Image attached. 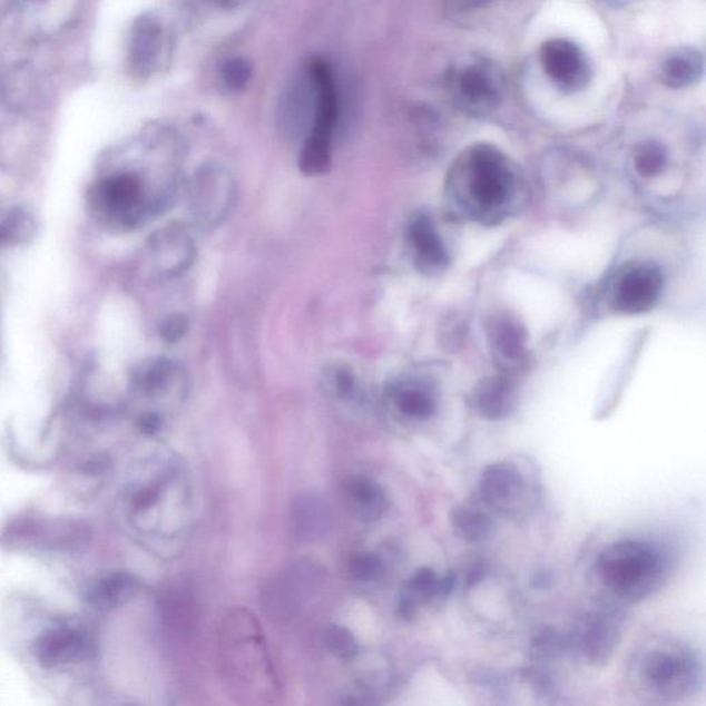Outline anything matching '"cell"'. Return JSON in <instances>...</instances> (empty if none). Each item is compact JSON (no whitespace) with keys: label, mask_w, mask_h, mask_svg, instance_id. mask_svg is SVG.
I'll return each mask as SVG.
<instances>
[{"label":"cell","mask_w":706,"mask_h":706,"mask_svg":"<svg viewBox=\"0 0 706 706\" xmlns=\"http://www.w3.org/2000/svg\"><path fill=\"white\" fill-rule=\"evenodd\" d=\"M143 159L106 173L91 188L98 216L120 231L141 228L175 200L183 147L175 133L158 127L141 137Z\"/></svg>","instance_id":"6da1fadb"},{"label":"cell","mask_w":706,"mask_h":706,"mask_svg":"<svg viewBox=\"0 0 706 706\" xmlns=\"http://www.w3.org/2000/svg\"><path fill=\"white\" fill-rule=\"evenodd\" d=\"M517 170L507 155L490 144H474L451 165L448 194L465 217L496 224L506 217L517 194Z\"/></svg>","instance_id":"7a4b0ae2"},{"label":"cell","mask_w":706,"mask_h":706,"mask_svg":"<svg viewBox=\"0 0 706 706\" xmlns=\"http://www.w3.org/2000/svg\"><path fill=\"white\" fill-rule=\"evenodd\" d=\"M629 680L648 702L683 703L697 696L704 685L702 658L685 641L653 638L634 653Z\"/></svg>","instance_id":"3957f363"},{"label":"cell","mask_w":706,"mask_h":706,"mask_svg":"<svg viewBox=\"0 0 706 706\" xmlns=\"http://www.w3.org/2000/svg\"><path fill=\"white\" fill-rule=\"evenodd\" d=\"M673 566V553L667 547L627 538L601 549L595 561V576L610 598L621 604H638L664 587Z\"/></svg>","instance_id":"277c9868"},{"label":"cell","mask_w":706,"mask_h":706,"mask_svg":"<svg viewBox=\"0 0 706 706\" xmlns=\"http://www.w3.org/2000/svg\"><path fill=\"white\" fill-rule=\"evenodd\" d=\"M311 72L317 84V101L314 121L300 150L301 173L308 177L326 175L332 166L333 140L339 121V96L332 68L323 60L311 63Z\"/></svg>","instance_id":"5b68a950"},{"label":"cell","mask_w":706,"mask_h":706,"mask_svg":"<svg viewBox=\"0 0 706 706\" xmlns=\"http://www.w3.org/2000/svg\"><path fill=\"white\" fill-rule=\"evenodd\" d=\"M479 496L488 511L509 519L524 518L540 499V486L528 468L512 460L496 461L482 471Z\"/></svg>","instance_id":"8992f818"},{"label":"cell","mask_w":706,"mask_h":706,"mask_svg":"<svg viewBox=\"0 0 706 706\" xmlns=\"http://www.w3.org/2000/svg\"><path fill=\"white\" fill-rule=\"evenodd\" d=\"M326 571L314 560L301 559L287 566L263 589L266 617L280 624L292 621L320 592Z\"/></svg>","instance_id":"52a82bcc"},{"label":"cell","mask_w":706,"mask_h":706,"mask_svg":"<svg viewBox=\"0 0 706 706\" xmlns=\"http://www.w3.org/2000/svg\"><path fill=\"white\" fill-rule=\"evenodd\" d=\"M501 68L488 59H473L451 69L448 90L460 111L484 117L499 108L506 95Z\"/></svg>","instance_id":"ba28073f"},{"label":"cell","mask_w":706,"mask_h":706,"mask_svg":"<svg viewBox=\"0 0 706 706\" xmlns=\"http://www.w3.org/2000/svg\"><path fill=\"white\" fill-rule=\"evenodd\" d=\"M236 184L223 166L207 164L188 185V212L196 227L213 231L225 223L236 204Z\"/></svg>","instance_id":"9c48e42d"},{"label":"cell","mask_w":706,"mask_h":706,"mask_svg":"<svg viewBox=\"0 0 706 706\" xmlns=\"http://www.w3.org/2000/svg\"><path fill=\"white\" fill-rule=\"evenodd\" d=\"M622 622L618 610L609 606L584 612L566 634L569 653L590 667H604L621 644Z\"/></svg>","instance_id":"30bf717a"},{"label":"cell","mask_w":706,"mask_h":706,"mask_svg":"<svg viewBox=\"0 0 706 706\" xmlns=\"http://www.w3.org/2000/svg\"><path fill=\"white\" fill-rule=\"evenodd\" d=\"M664 276L651 263H633L618 271L611 286L610 305L618 314L640 315L661 297Z\"/></svg>","instance_id":"8fae6325"},{"label":"cell","mask_w":706,"mask_h":706,"mask_svg":"<svg viewBox=\"0 0 706 706\" xmlns=\"http://www.w3.org/2000/svg\"><path fill=\"white\" fill-rule=\"evenodd\" d=\"M540 61L547 77L566 95H576L592 79V66L584 50L572 40H547L540 50Z\"/></svg>","instance_id":"7c38bea8"},{"label":"cell","mask_w":706,"mask_h":706,"mask_svg":"<svg viewBox=\"0 0 706 706\" xmlns=\"http://www.w3.org/2000/svg\"><path fill=\"white\" fill-rule=\"evenodd\" d=\"M149 252L156 272L165 280L184 275L196 259L195 241L179 224L156 231L149 239Z\"/></svg>","instance_id":"4fadbf2b"},{"label":"cell","mask_w":706,"mask_h":706,"mask_svg":"<svg viewBox=\"0 0 706 706\" xmlns=\"http://www.w3.org/2000/svg\"><path fill=\"white\" fill-rule=\"evenodd\" d=\"M457 584L459 576L455 571L450 570L443 576H438L430 567H421L399 596L398 616L410 621L421 606H442L454 592Z\"/></svg>","instance_id":"5bb4252c"},{"label":"cell","mask_w":706,"mask_h":706,"mask_svg":"<svg viewBox=\"0 0 706 706\" xmlns=\"http://www.w3.org/2000/svg\"><path fill=\"white\" fill-rule=\"evenodd\" d=\"M488 340L497 366L512 373L524 366L528 357V330L517 316L497 312L488 323Z\"/></svg>","instance_id":"9a60e30c"},{"label":"cell","mask_w":706,"mask_h":706,"mask_svg":"<svg viewBox=\"0 0 706 706\" xmlns=\"http://www.w3.org/2000/svg\"><path fill=\"white\" fill-rule=\"evenodd\" d=\"M414 265L422 275L435 277L448 269L450 257L441 234L426 214H416L408 227Z\"/></svg>","instance_id":"2e32d148"},{"label":"cell","mask_w":706,"mask_h":706,"mask_svg":"<svg viewBox=\"0 0 706 706\" xmlns=\"http://www.w3.org/2000/svg\"><path fill=\"white\" fill-rule=\"evenodd\" d=\"M518 391L507 374L489 375L474 385L471 406L480 419L502 421L517 409Z\"/></svg>","instance_id":"e0dca14e"},{"label":"cell","mask_w":706,"mask_h":706,"mask_svg":"<svg viewBox=\"0 0 706 706\" xmlns=\"http://www.w3.org/2000/svg\"><path fill=\"white\" fill-rule=\"evenodd\" d=\"M133 384L144 395L149 398H165L169 395L184 396L187 392V375L169 359H149L133 373Z\"/></svg>","instance_id":"ac0fdd59"},{"label":"cell","mask_w":706,"mask_h":706,"mask_svg":"<svg viewBox=\"0 0 706 706\" xmlns=\"http://www.w3.org/2000/svg\"><path fill=\"white\" fill-rule=\"evenodd\" d=\"M35 653L45 667H63L88 658L90 641L88 636L77 628H59L45 634L37 641Z\"/></svg>","instance_id":"d6986e66"},{"label":"cell","mask_w":706,"mask_h":706,"mask_svg":"<svg viewBox=\"0 0 706 706\" xmlns=\"http://www.w3.org/2000/svg\"><path fill=\"white\" fill-rule=\"evenodd\" d=\"M388 395L392 406L404 419L426 421L438 412V393L430 381L419 377L398 380L390 386Z\"/></svg>","instance_id":"ffe728a7"},{"label":"cell","mask_w":706,"mask_h":706,"mask_svg":"<svg viewBox=\"0 0 706 706\" xmlns=\"http://www.w3.org/2000/svg\"><path fill=\"white\" fill-rule=\"evenodd\" d=\"M332 526V511L326 500L316 493H303L292 503V529L300 542L321 541Z\"/></svg>","instance_id":"44dd1931"},{"label":"cell","mask_w":706,"mask_h":706,"mask_svg":"<svg viewBox=\"0 0 706 706\" xmlns=\"http://www.w3.org/2000/svg\"><path fill=\"white\" fill-rule=\"evenodd\" d=\"M161 49V27L154 16L138 17L131 28L129 66L138 78L154 72Z\"/></svg>","instance_id":"7402d4cb"},{"label":"cell","mask_w":706,"mask_h":706,"mask_svg":"<svg viewBox=\"0 0 706 706\" xmlns=\"http://www.w3.org/2000/svg\"><path fill=\"white\" fill-rule=\"evenodd\" d=\"M704 57L693 48H677L664 57L659 78L670 89L690 88L702 79Z\"/></svg>","instance_id":"603a6c76"},{"label":"cell","mask_w":706,"mask_h":706,"mask_svg":"<svg viewBox=\"0 0 706 706\" xmlns=\"http://www.w3.org/2000/svg\"><path fill=\"white\" fill-rule=\"evenodd\" d=\"M450 528L459 540L479 543L490 540L494 535V522L488 511L474 506H457L449 514Z\"/></svg>","instance_id":"cb8c5ba5"},{"label":"cell","mask_w":706,"mask_h":706,"mask_svg":"<svg viewBox=\"0 0 706 706\" xmlns=\"http://www.w3.org/2000/svg\"><path fill=\"white\" fill-rule=\"evenodd\" d=\"M345 496L350 501L352 511L364 522H375L386 508V499L383 489L372 479L356 477L345 484Z\"/></svg>","instance_id":"d4e9b609"},{"label":"cell","mask_w":706,"mask_h":706,"mask_svg":"<svg viewBox=\"0 0 706 706\" xmlns=\"http://www.w3.org/2000/svg\"><path fill=\"white\" fill-rule=\"evenodd\" d=\"M140 584L130 572L117 571L104 577L100 582L92 588L90 601L101 610L118 609L127 601L135 598Z\"/></svg>","instance_id":"484cf974"},{"label":"cell","mask_w":706,"mask_h":706,"mask_svg":"<svg viewBox=\"0 0 706 706\" xmlns=\"http://www.w3.org/2000/svg\"><path fill=\"white\" fill-rule=\"evenodd\" d=\"M529 653L537 663L553 661L569 653L567 635L553 627H542L532 635Z\"/></svg>","instance_id":"4316f807"},{"label":"cell","mask_w":706,"mask_h":706,"mask_svg":"<svg viewBox=\"0 0 706 706\" xmlns=\"http://www.w3.org/2000/svg\"><path fill=\"white\" fill-rule=\"evenodd\" d=\"M35 222L24 208H14L0 218V247L31 239Z\"/></svg>","instance_id":"83f0119b"},{"label":"cell","mask_w":706,"mask_h":706,"mask_svg":"<svg viewBox=\"0 0 706 706\" xmlns=\"http://www.w3.org/2000/svg\"><path fill=\"white\" fill-rule=\"evenodd\" d=\"M634 164L636 171L644 177L661 175L668 164V150L661 143L648 140L635 149Z\"/></svg>","instance_id":"f1b7e54d"},{"label":"cell","mask_w":706,"mask_h":706,"mask_svg":"<svg viewBox=\"0 0 706 706\" xmlns=\"http://www.w3.org/2000/svg\"><path fill=\"white\" fill-rule=\"evenodd\" d=\"M323 390L335 399H351L357 393V379L350 367L333 364L323 372Z\"/></svg>","instance_id":"f546056e"},{"label":"cell","mask_w":706,"mask_h":706,"mask_svg":"<svg viewBox=\"0 0 706 706\" xmlns=\"http://www.w3.org/2000/svg\"><path fill=\"white\" fill-rule=\"evenodd\" d=\"M324 645L333 656L349 659L355 657L359 651V644L355 635L343 625L333 624L324 630Z\"/></svg>","instance_id":"4dcf8cb0"},{"label":"cell","mask_w":706,"mask_h":706,"mask_svg":"<svg viewBox=\"0 0 706 706\" xmlns=\"http://www.w3.org/2000/svg\"><path fill=\"white\" fill-rule=\"evenodd\" d=\"M350 575L359 582H375L384 577L385 566L377 555H359L351 560Z\"/></svg>","instance_id":"1f68e13d"},{"label":"cell","mask_w":706,"mask_h":706,"mask_svg":"<svg viewBox=\"0 0 706 706\" xmlns=\"http://www.w3.org/2000/svg\"><path fill=\"white\" fill-rule=\"evenodd\" d=\"M252 73L251 63L243 59L231 60L223 68L224 82L234 91L245 89L251 82Z\"/></svg>","instance_id":"d6a6232c"},{"label":"cell","mask_w":706,"mask_h":706,"mask_svg":"<svg viewBox=\"0 0 706 706\" xmlns=\"http://www.w3.org/2000/svg\"><path fill=\"white\" fill-rule=\"evenodd\" d=\"M188 327L189 323L187 317L179 314L171 315L167 317L164 323H161V339L167 341V343H177V341L182 340L184 335L187 334Z\"/></svg>","instance_id":"836d02e7"},{"label":"cell","mask_w":706,"mask_h":706,"mask_svg":"<svg viewBox=\"0 0 706 706\" xmlns=\"http://www.w3.org/2000/svg\"><path fill=\"white\" fill-rule=\"evenodd\" d=\"M441 329L445 349H453V346L455 349V346L460 345V341L464 337V323L459 317H449Z\"/></svg>","instance_id":"e575fe53"},{"label":"cell","mask_w":706,"mask_h":706,"mask_svg":"<svg viewBox=\"0 0 706 706\" xmlns=\"http://www.w3.org/2000/svg\"><path fill=\"white\" fill-rule=\"evenodd\" d=\"M489 567L484 560H474L471 566L468 567L464 576V588L471 589L478 584L482 582L488 576Z\"/></svg>","instance_id":"d590c367"},{"label":"cell","mask_w":706,"mask_h":706,"mask_svg":"<svg viewBox=\"0 0 706 706\" xmlns=\"http://www.w3.org/2000/svg\"><path fill=\"white\" fill-rule=\"evenodd\" d=\"M160 426H161V421L159 415L147 414V415H144L143 419L140 420L141 431L149 433V435H153V433L158 432L160 430Z\"/></svg>","instance_id":"8d00e7d4"},{"label":"cell","mask_w":706,"mask_h":706,"mask_svg":"<svg viewBox=\"0 0 706 706\" xmlns=\"http://www.w3.org/2000/svg\"><path fill=\"white\" fill-rule=\"evenodd\" d=\"M532 587L536 589H548L553 586V576L551 572L541 570L538 571L531 580Z\"/></svg>","instance_id":"74e56055"},{"label":"cell","mask_w":706,"mask_h":706,"mask_svg":"<svg viewBox=\"0 0 706 706\" xmlns=\"http://www.w3.org/2000/svg\"><path fill=\"white\" fill-rule=\"evenodd\" d=\"M464 2L468 6H480V4H483L486 2H489V0H464Z\"/></svg>","instance_id":"f35d334b"}]
</instances>
